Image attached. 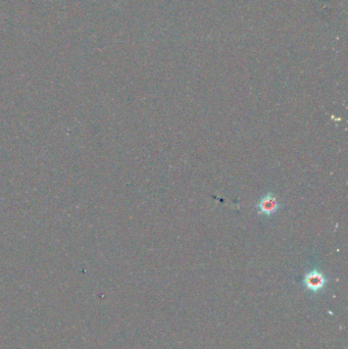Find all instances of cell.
<instances>
[{"instance_id":"obj_1","label":"cell","mask_w":348,"mask_h":349,"mask_svg":"<svg viewBox=\"0 0 348 349\" xmlns=\"http://www.w3.org/2000/svg\"><path fill=\"white\" fill-rule=\"evenodd\" d=\"M281 207V203L276 198L272 191H269L256 203L257 213L262 216H268V218H271V216L277 213Z\"/></svg>"},{"instance_id":"obj_2","label":"cell","mask_w":348,"mask_h":349,"mask_svg":"<svg viewBox=\"0 0 348 349\" xmlns=\"http://www.w3.org/2000/svg\"><path fill=\"white\" fill-rule=\"evenodd\" d=\"M303 283L305 285V287L307 289H309L310 291H320L321 289H323L325 287L326 283H327V279L325 275H324L321 271H319L318 269H314L313 271L308 272L304 279H303Z\"/></svg>"}]
</instances>
